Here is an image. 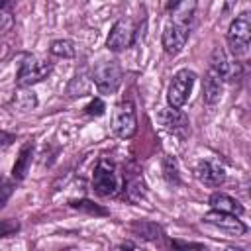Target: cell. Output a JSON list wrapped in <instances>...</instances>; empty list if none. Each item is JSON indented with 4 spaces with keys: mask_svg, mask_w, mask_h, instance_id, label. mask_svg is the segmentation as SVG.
<instances>
[{
    "mask_svg": "<svg viewBox=\"0 0 251 251\" xmlns=\"http://www.w3.org/2000/svg\"><path fill=\"white\" fill-rule=\"evenodd\" d=\"M53 71V63L49 59H43L39 55L25 53L22 55L16 71V84L20 88H29L41 80H45Z\"/></svg>",
    "mask_w": 251,
    "mask_h": 251,
    "instance_id": "6da1fadb",
    "label": "cell"
},
{
    "mask_svg": "<svg viewBox=\"0 0 251 251\" xmlns=\"http://www.w3.org/2000/svg\"><path fill=\"white\" fill-rule=\"evenodd\" d=\"M227 47L233 57H245L249 53L251 45V18L249 12H241L233 18V22L227 27Z\"/></svg>",
    "mask_w": 251,
    "mask_h": 251,
    "instance_id": "7a4b0ae2",
    "label": "cell"
},
{
    "mask_svg": "<svg viewBox=\"0 0 251 251\" xmlns=\"http://www.w3.org/2000/svg\"><path fill=\"white\" fill-rule=\"evenodd\" d=\"M92 190L100 196H116L122 190V178L114 163L108 159H100L94 167L92 175Z\"/></svg>",
    "mask_w": 251,
    "mask_h": 251,
    "instance_id": "3957f363",
    "label": "cell"
},
{
    "mask_svg": "<svg viewBox=\"0 0 251 251\" xmlns=\"http://www.w3.org/2000/svg\"><path fill=\"white\" fill-rule=\"evenodd\" d=\"M90 78L96 84L98 92H102V94H114L120 88V84H122L124 71H122V67H120L118 61H102V63H98L92 69Z\"/></svg>",
    "mask_w": 251,
    "mask_h": 251,
    "instance_id": "277c9868",
    "label": "cell"
},
{
    "mask_svg": "<svg viewBox=\"0 0 251 251\" xmlns=\"http://www.w3.org/2000/svg\"><path fill=\"white\" fill-rule=\"evenodd\" d=\"M196 80V73L190 69H180L175 73V76L169 82L167 88V102L173 108H182L186 104V100L190 98L192 86Z\"/></svg>",
    "mask_w": 251,
    "mask_h": 251,
    "instance_id": "5b68a950",
    "label": "cell"
},
{
    "mask_svg": "<svg viewBox=\"0 0 251 251\" xmlns=\"http://www.w3.org/2000/svg\"><path fill=\"white\" fill-rule=\"evenodd\" d=\"M112 131L122 137V139H129L135 135L137 131V114H135V106L131 100H122L112 114Z\"/></svg>",
    "mask_w": 251,
    "mask_h": 251,
    "instance_id": "8992f818",
    "label": "cell"
},
{
    "mask_svg": "<svg viewBox=\"0 0 251 251\" xmlns=\"http://www.w3.org/2000/svg\"><path fill=\"white\" fill-rule=\"evenodd\" d=\"M190 24H184V22H176V20H171L165 29H163V35H161V43H163V49L167 55H178L188 37H190Z\"/></svg>",
    "mask_w": 251,
    "mask_h": 251,
    "instance_id": "52a82bcc",
    "label": "cell"
},
{
    "mask_svg": "<svg viewBox=\"0 0 251 251\" xmlns=\"http://www.w3.org/2000/svg\"><path fill=\"white\" fill-rule=\"evenodd\" d=\"M135 25L129 18H120L114 22V25L110 27V33L106 37V47L114 53L126 51L127 47L133 45L135 41Z\"/></svg>",
    "mask_w": 251,
    "mask_h": 251,
    "instance_id": "ba28073f",
    "label": "cell"
},
{
    "mask_svg": "<svg viewBox=\"0 0 251 251\" xmlns=\"http://www.w3.org/2000/svg\"><path fill=\"white\" fill-rule=\"evenodd\" d=\"M159 122H161V126H163L169 133H173V135L178 137V139H186V137L190 135V122H188V116H186L180 108H173V106L163 108V110L159 112Z\"/></svg>",
    "mask_w": 251,
    "mask_h": 251,
    "instance_id": "9c48e42d",
    "label": "cell"
},
{
    "mask_svg": "<svg viewBox=\"0 0 251 251\" xmlns=\"http://www.w3.org/2000/svg\"><path fill=\"white\" fill-rule=\"evenodd\" d=\"M206 224L218 227V229H224L231 235H243L247 231V226L239 220V216L235 214H229V212H220V210H212L208 214H204L202 218Z\"/></svg>",
    "mask_w": 251,
    "mask_h": 251,
    "instance_id": "30bf717a",
    "label": "cell"
},
{
    "mask_svg": "<svg viewBox=\"0 0 251 251\" xmlns=\"http://www.w3.org/2000/svg\"><path fill=\"white\" fill-rule=\"evenodd\" d=\"M194 175H196V178L202 184L212 186V188H216V186H220V184L226 182V169L218 161H214V159H202L196 165Z\"/></svg>",
    "mask_w": 251,
    "mask_h": 251,
    "instance_id": "8fae6325",
    "label": "cell"
},
{
    "mask_svg": "<svg viewBox=\"0 0 251 251\" xmlns=\"http://www.w3.org/2000/svg\"><path fill=\"white\" fill-rule=\"evenodd\" d=\"M210 67L224 78V80H235V76L239 75V65L231 63L227 59V53L222 47H214L210 53Z\"/></svg>",
    "mask_w": 251,
    "mask_h": 251,
    "instance_id": "7c38bea8",
    "label": "cell"
},
{
    "mask_svg": "<svg viewBox=\"0 0 251 251\" xmlns=\"http://www.w3.org/2000/svg\"><path fill=\"white\" fill-rule=\"evenodd\" d=\"M222 92H224V78L212 69L208 67L206 75H204V84H202V98L208 106H214L220 102L222 98Z\"/></svg>",
    "mask_w": 251,
    "mask_h": 251,
    "instance_id": "4fadbf2b",
    "label": "cell"
},
{
    "mask_svg": "<svg viewBox=\"0 0 251 251\" xmlns=\"http://www.w3.org/2000/svg\"><path fill=\"white\" fill-rule=\"evenodd\" d=\"M196 6H198V0H169L167 10L171 14V20L184 22V24L192 25V20H194V14H196Z\"/></svg>",
    "mask_w": 251,
    "mask_h": 251,
    "instance_id": "5bb4252c",
    "label": "cell"
},
{
    "mask_svg": "<svg viewBox=\"0 0 251 251\" xmlns=\"http://www.w3.org/2000/svg\"><path fill=\"white\" fill-rule=\"evenodd\" d=\"M124 192L129 202H137L145 196V180L139 171H127L124 175Z\"/></svg>",
    "mask_w": 251,
    "mask_h": 251,
    "instance_id": "9a60e30c",
    "label": "cell"
},
{
    "mask_svg": "<svg viewBox=\"0 0 251 251\" xmlns=\"http://www.w3.org/2000/svg\"><path fill=\"white\" fill-rule=\"evenodd\" d=\"M31 157H33V141H25L16 157V163L12 167V178L14 180H24L27 175V169L31 165Z\"/></svg>",
    "mask_w": 251,
    "mask_h": 251,
    "instance_id": "2e32d148",
    "label": "cell"
},
{
    "mask_svg": "<svg viewBox=\"0 0 251 251\" xmlns=\"http://www.w3.org/2000/svg\"><path fill=\"white\" fill-rule=\"evenodd\" d=\"M208 204H210V208H212V210L229 212V214H235V216H241V214L245 212V210H243V206H241L235 198H231L229 194H226V192H214V194L210 196Z\"/></svg>",
    "mask_w": 251,
    "mask_h": 251,
    "instance_id": "e0dca14e",
    "label": "cell"
},
{
    "mask_svg": "<svg viewBox=\"0 0 251 251\" xmlns=\"http://www.w3.org/2000/svg\"><path fill=\"white\" fill-rule=\"evenodd\" d=\"M131 231H133V235H137L141 239H147V241L159 239L163 235V227L155 222H149V220H135L131 224Z\"/></svg>",
    "mask_w": 251,
    "mask_h": 251,
    "instance_id": "ac0fdd59",
    "label": "cell"
},
{
    "mask_svg": "<svg viewBox=\"0 0 251 251\" xmlns=\"http://www.w3.org/2000/svg\"><path fill=\"white\" fill-rule=\"evenodd\" d=\"M20 88V86H18ZM10 106L16 110V112H29L37 106V96L33 94V90H27V88H20L14 96H12V102Z\"/></svg>",
    "mask_w": 251,
    "mask_h": 251,
    "instance_id": "d6986e66",
    "label": "cell"
},
{
    "mask_svg": "<svg viewBox=\"0 0 251 251\" xmlns=\"http://www.w3.org/2000/svg\"><path fill=\"white\" fill-rule=\"evenodd\" d=\"M90 84H92V78H90L88 75L76 73V75L71 78L69 86H67V96H69V98H80V96H84V94L90 92Z\"/></svg>",
    "mask_w": 251,
    "mask_h": 251,
    "instance_id": "ffe728a7",
    "label": "cell"
},
{
    "mask_svg": "<svg viewBox=\"0 0 251 251\" xmlns=\"http://www.w3.org/2000/svg\"><path fill=\"white\" fill-rule=\"evenodd\" d=\"M49 53L61 59H73L76 57V45L73 39H55L49 45Z\"/></svg>",
    "mask_w": 251,
    "mask_h": 251,
    "instance_id": "44dd1931",
    "label": "cell"
},
{
    "mask_svg": "<svg viewBox=\"0 0 251 251\" xmlns=\"http://www.w3.org/2000/svg\"><path fill=\"white\" fill-rule=\"evenodd\" d=\"M69 206L75 208V210H78V212L90 214V216H108V210H106V208H102L100 204H96V202H92V200H86V198L71 200Z\"/></svg>",
    "mask_w": 251,
    "mask_h": 251,
    "instance_id": "7402d4cb",
    "label": "cell"
},
{
    "mask_svg": "<svg viewBox=\"0 0 251 251\" xmlns=\"http://www.w3.org/2000/svg\"><path fill=\"white\" fill-rule=\"evenodd\" d=\"M14 2L16 0H0V31H8L14 25Z\"/></svg>",
    "mask_w": 251,
    "mask_h": 251,
    "instance_id": "603a6c76",
    "label": "cell"
},
{
    "mask_svg": "<svg viewBox=\"0 0 251 251\" xmlns=\"http://www.w3.org/2000/svg\"><path fill=\"white\" fill-rule=\"evenodd\" d=\"M163 173H165L167 182H171V184H180L178 165H176V161H175L171 155H167V157L163 159Z\"/></svg>",
    "mask_w": 251,
    "mask_h": 251,
    "instance_id": "cb8c5ba5",
    "label": "cell"
},
{
    "mask_svg": "<svg viewBox=\"0 0 251 251\" xmlns=\"http://www.w3.org/2000/svg\"><path fill=\"white\" fill-rule=\"evenodd\" d=\"M18 231H20V222L18 220H14V218L0 220V237H10Z\"/></svg>",
    "mask_w": 251,
    "mask_h": 251,
    "instance_id": "d4e9b609",
    "label": "cell"
},
{
    "mask_svg": "<svg viewBox=\"0 0 251 251\" xmlns=\"http://www.w3.org/2000/svg\"><path fill=\"white\" fill-rule=\"evenodd\" d=\"M12 55H14V41L10 35H2L0 37V65L6 63Z\"/></svg>",
    "mask_w": 251,
    "mask_h": 251,
    "instance_id": "484cf974",
    "label": "cell"
},
{
    "mask_svg": "<svg viewBox=\"0 0 251 251\" xmlns=\"http://www.w3.org/2000/svg\"><path fill=\"white\" fill-rule=\"evenodd\" d=\"M104 110H106V104H104L100 98H94V100H90V102L84 106V114H86V116H94V118L102 116Z\"/></svg>",
    "mask_w": 251,
    "mask_h": 251,
    "instance_id": "4316f807",
    "label": "cell"
},
{
    "mask_svg": "<svg viewBox=\"0 0 251 251\" xmlns=\"http://www.w3.org/2000/svg\"><path fill=\"white\" fill-rule=\"evenodd\" d=\"M12 192H14V184H12V180L0 176V208H4V204L8 202V198L12 196Z\"/></svg>",
    "mask_w": 251,
    "mask_h": 251,
    "instance_id": "83f0119b",
    "label": "cell"
},
{
    "mask_svg": "<svg viewBox=\"0 0 251 251\" xmlns=\"http://www.w3.org/2000/svg\"><path fill=\"white\" fill-rule=\"evenodd\" d=\"M14 133H10V131H4V129H0V149H4V147H8V145H12L14 143Z\"/></svg>",
    "mask_w": 251,
    "mask_h": 251,
    "instance_id": "f1b7e54d",
    "label": "cell"
},
{
    "mask_svg": "<svg viewBox=\"0 0 251 251\" xmlns=\"http://www.w3.org/2000/svg\"><path fill=\"white\" fill-rule=\"evenodd\" d=\"M171 245L173 247H196V249H202L204 247L200 243H186V241H171Z\"/></svg>",
    "mask_w": 251,
    "mask_h": 251,
    "instance_id": "f546056e",
    "label": "cell"
},
{
    "mask_svg": "<svg viewBox=\"0 0 251 251\" xmlns=\"http://www.w3.org/2000/svg\"><path fill=\"white\" fill-rule=\"evenodd\" d=\"M235 4H237V0H226L224 2V16H227L231 10H235Z\"/></svg>",
    "mask_w": 251,
    "mask_h": 251,
    "instance_id": "4dcf8cb0",
    "label": "cell"
},
{
    "mask_svg": "<svg viewBox=\"0 0 251 251\" xmlns=\"http://www.w3.org/2000/svg\"><path fill=\"white\" fill-rule=\"evenodd\" d=\"M120 247H122V249H126V247H127V249H135L137 245H135V243H131V241H124V243H120Z\"/></svg>",
    "mask_w": 251,
    "mask_h": 251,
    "instance_id": "1f68e13d",
    "label": "cell"
}]
</instances>
